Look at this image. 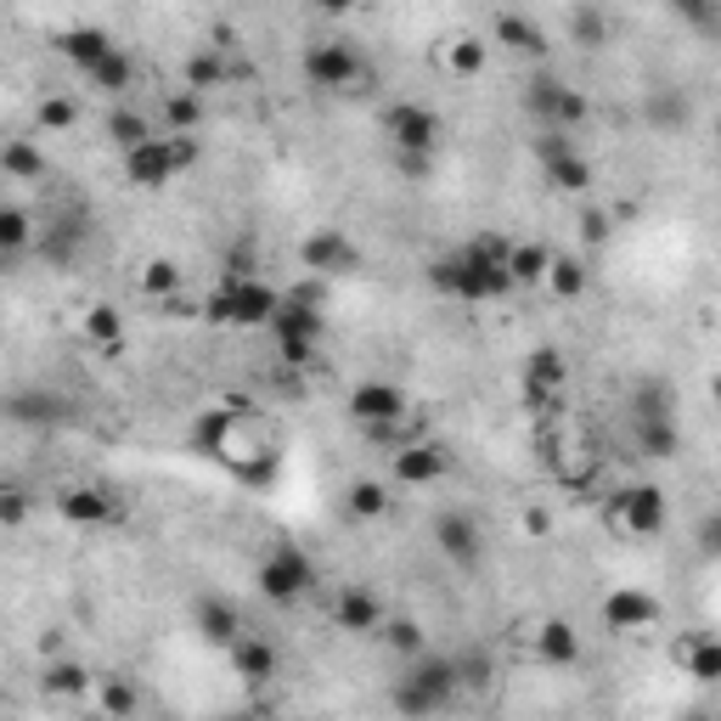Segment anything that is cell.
<instances>
[{"label": "cell", "mask_w": 721, "mask_h": 721, "mask_svg": "<svg viewBox=\"0 0 721 721\" xmlns=\"http://www.w3.org/2000/svg\"><path fill=\"white\" fill-rule=\"evenodd\" d=\"M40 688H45V699H85L90 693V670L79 659H45Z\"/></svg>", "instance_id": "cell-23"}, {"label": "cell", "mask_w": 721, "mask_h": 721, "mask_svg": "<svg viewBox=\"0 0 721 721\" xmlns=\"http://www.w3.org/2000/svg\"><path fill=\"white\" fill-rule=\"evenodd\" d=\"M688 721H710V715H704V710H693V715H688Z\"/></svg>", "instance_id": "cell-51"}, {"label": "cell", "mask_w": 721, "mask_h": 721, "mask_svg": "<svg viewBox=\"0 0 721 721\" xmlns=\"http://www.w3.org/2000/svg\"><path fill=\"white\" fill-rule=\"evenodd\" d=\"M305 74H310L316 90H345V85H356L367 68H361V57L350 52V45L327 40V45H310V52H305Z\"/></svg>", "instance_id": "cell-7"}, {"label": "cell", "mask_w": 721, "mask_h": 721, "mask_svg": "<svg viewBox=\"0 0 721 721\" xmlns=\"http://www.w3.org/2000/svg\"><path fill=\"white\" fill-rule=\"evenodd\" d=\"M507 249L502 237H473V243L451 260L435 265V287L440 294H457V299H502L507 294Z\"/></svg>", "instance_id": "cell-1"}, {"label": "cell", "mask_w": 721, "mask_h": 721, "mask_svg": "<svg viewBox=\"0 0 721 721\" xmlns=\"http://www.w3.org/2000/svg\"><path fill=\"white\" fill-rule=\"evenodd\" d=\"M57 45H63V57H68L74 68H85V74H90L96 63H102V57L113 52V40H108L102 29H68Z\"/></svg>", "instance_id": "cell-26"}, {"label": "cell", "mask_w": 721, "mask_h": 721, "mask_svg": "<svg viewBox=\"0 0 721 721\" xmlns=\"http://www.w3.org/2000/svg\"><path fill=\"white\" fill-rule=\"evenodd\" d=\"M276 299L282 294H271L265 282H220L215 294L204 299V316L209 321H220V327H265L271 321V310H276Z\"/></svg>", "instance_id": "cell-3"}, {"label": "cell", "mask_w": 721, "mask_h": 721, "mask_svg": "<svg viewBox=\"0 0 721 721\" xmlns=\"http://www.w3.org/2000/svg\"><path fill=\"white\" fill-rule=\"evenodd\" d=\"M226 721H260V715H226Z\"/></svg>", "instance_id": "cell-50"}, {"label": "cell", "mask_w": 721, "mask_h": 721, "mask_svg": "<svg viewBox=\"0 0 721 721\" xmlns=\"http://www.w3.org/2000/svg\"><path fill=\"white\" fill-rule=\"evenodd\" d=\"M682 665L693 670L699 682H715L721 677V648L710 637H693V643H682Z\"/></svg>", "instance_id": "cell-38"}, {"label": "cell", "mask_w": 721, "mask_h": 721, "mask_svg": "<svg viewBox=\"0 0 721 721\" xmlns=\"http://www.w3.org/2000/svg\"><path fill=\"white\" fill-rule=\"evenodd\" d=\"M34 243V220L23 215V209H0V254H18V249H29Z\"/></svg>", "instance_id": "cell-39"}, {"label": "cell", "mask_w": 721, "mask_h": 721, "mask_svg": "<svg viewBox=\"0 0 721 721\" xmlns=\"http://www.w3.org/2000/svg\"><path fill=\"white\" fill-rule=\"evenodd\" d=\"M547 524H553V518H547L542 507H531V513H524V531H531V536H547Z\"/></svg>", "instance_id": "cell-49"}, {"label": "cell", "mask_w": 721, "mask_h": 721, "mask_svg": "<svg viewBox=\"0 0 721 721\" xmlns=\"http://www.w3.org/2000/svg\"><path fill=\"white\" fill-rule=\"evenodd\" d=\"M74 119H79V108H74V96H45V102L34 108V124H40V130H52V135H63V130H74Z\"/></svg>", "instance_id": "cell-41"}, {"label": "cell", "mask_w": 721, "mask_h": 721, "mask_svg": "<svg viewBox=\"0 0 721 721\" xmlns=\"http://www.w3.org/2000/svg\"><path fill=\"white\" fill-rule=\"evenodd\" d=\"M547 265H553V249H547V243H513V249H507V282H513V287H536V282L547 276Z\"/></svg>", "instance_id": "cell-25"}, {"label": "cell", "mask_w": 721, "mask_h": 721, "mask_svg": "<svg viewBox=\"0 0 721 721\" xmlns=\"http://www.w3.org/2000/svg\"><path fill=\"white\" fill-rule=\"evenodd\" d=\"M569 34L581 40V45H603V34H609V23H603V12H592V7H581V12H569Z\"/></svg>", "instance_id": "cell-44"}, {"label": "cell", "mask_w": 721, "mask_h": 721, "mask_svg": "<svg viewBox=\"0 0 721 721\" xmlns=\"http://www.w3.org/2000/svg\"><path fill=\"white\" fill-rule=\"evenodd\" d=\"M496 45H513V52H524V57H542V52H547L542 34H536V23H524V18H513V12L496 18Z\"/></svg>", "instance_id": "cell-32"}, {"label": "cell", "mask_w": 721, "mask_h": 721, "mask_svg": "<svg viewBox=\"0 0 721 721\" xmlns=\"http://www.w3.org/2000/svg\"><path fill=\"white\" fill-rule=\"evenodd\" d=\"M345 502H350L356 518H378V513H390V485H378V479H356Z\"/></svg>", "instance_id": "cell-36"}, {"label": "cell", "mask_w": 721, "mask_h": 721, "mask_svg": "<svg viewBox=\"0 0 721 721\" xmlns=\"http://www.w3.org/2000/svg\"><path fill=\"white\" fill-rule=\"evenodd\" d=\"M192 620H198V632L209 643H220V648H231L237 637H243V614H237V603H226V598H204Z\"/></svg>", "instance_id": "cell-20"}, {"label": "cell", "mask_w": 721, "mask_h": 721, "mask_svg": "<svg viewBox=\"0 0 721 721\" xmlns=\"http://www.w3.org/2000/svg\"><path fill=\"white\" fill-rule=\"evenodd\" d=\"M124 175H130L135 186H148V192L170 186V181H175L170 141H164V135H153V141H141V148H130V153H124Z\"/></svg>", "instance_id": "cell-11"}, {"label": "cell", "mask_w": 721, "mask_h": 721, "mask_svg": "<svg viewBox=\"0 0 721 721\" xmlns=\"http://www.w3.org/2000/svg\"><path fill=\"white\" fill-rule=\"evenodd\" d=\"M108 135H113L119 148L130 153V148H141V141H153V124H148V113H135V108H119V113L108 119Z\"/></svg>", "instance_id": "cell-35"}, {"label": "cell", "mask_w": 721, "mask_h": 721, "mask_svg": "<svg viewBox=\"0 0 721 721\" xmlns=\"http://www.w3.org/2000/svg\"><path fill=\"white\" fill-rule=\"evenodd\" d=\"M390 141L412 159H428V148L440 141V119L417 102H401V108H390Z\"/></svg>", "instance_id": "cell-8"}, {"label": "cell", "mask_w": 721, "mask_h": 721, "mask_svg": "<svg viewBox=\"0 0 721 721\" xmlns=\"http://www.w3.org/2000/svg\"><path fill=\"white\" fill-rule=\"evenodd\" d=\"M654 620H659V603L643 587H614L603 598V626L609 632H643V626H654Z\"/></svg>", "instance_id": "cell-10"}, {"label": "cell", "mask_w": 721, "mask_h": 721, "mask_svg": "<svg viewBox=\"0 0 721 721\" xmlns=\"http://www.w3.org/2000/svg\"><path fill=\"white\" fill-rule=\"evenodd\" d=\"M383 643H390L395 654H406V659H417L423 654V626H417V620H383Z\"/></svg>", "instance_id": "cell-42"}, {"label": "cell", "mask_w": 721, "mask_h": 721, "mask_svg": "<svg viewBox=\"0 0 721 721\" xmlns=\"http://www.w3.org/2000/svg\"><path fill=\"white\" fill-rule=\"evenodd\" d=\"M90 85H96V90H113V96H119V90H130V85H135V63H130V57L119 52V45H113V52H108L102 63L90 68Z\"/></svg>", "instance_id": "cell-33"}, {"label": "cell", "mask_w": 721, "mask_h": 721, "mask_svg": "<svg viewBox=\"0 0 721 721\" xmlns=\"http://www.w3.org/2000/svg\"><path fill=\"white\" fill-rule=\"evenodd\" d=\"M558 96H564V79H553V74H536V79H531V90H524V102H531V113H542V119L553 124Z\"/></svg>", "instance_id": "cell-43"}, {"label": "cell", "mask_w": 721, "mask_h": 721, "mask_svg": "<svg viewBox=\"0 0 721 721\" xmlns=\"http://www.w3.org/2000/svg\"><path fill=\"white\" fill-rule=\"evenodd\" d=\"M558 299H581L587 294V265L581 260H569V254H553V265H547V276H542Z\"/></svg>", "instance_id": "cell-30"}, {"label": "cell", "mask_w": 721, "mask_h": 721, "mask_svg": "<svg viewBox=\"0 0 721 721\" xmlns=\"http://www.w3.org/2000/svg\"><path fill=\"white\" fill-rule=\"evenodd\" d=\"M536 659L542 665H575V659H581V632H575L569 626V620H547V626L536 632Z\"/></svg>", "instance_id": "cell-21"}, {"label": "cell", "mask_w": 721, "mask_h": 721, "mask_svg": "<svg viewBox=\"0 0 721 721\" xmlns=\"http://www.w3.org/2000/svg\"><path fill=\"white\" fill-rule=\"evenodd\" d=\"M350 412H356V423H367V428L401 423V417H406V395L395 390V383L367 378V383H356V390H350Z\"/></svg>", "instance_id": "cell-9"}, {"label": "cell", "mask_w": 721, "mask_h": 721, "mask_svg": "<svg viewBox=\"0 0 721 721\" xmlns=\"http://www.w3.org/2000/svg\"><path fill=\"white\" fill-rule=\"evenodd\" d=\"M164 141H170L175 175H181V170H192V164H198V141H192V135H164Z\"/></svg>", "instance_id": "cell-48"}, {"label": "cell", "mask_w": 721, "mask_h": 721, "mask_svg": "<svg viewBox=\"0 0 721 721\" xmlns=\"http://www.w3.org/2000/svg\"><path fill=\"white\" fill-rule=\"evenodd\" d=\"M435 542H440V553L457 558V564H479V553H485V536H479V524H473L468 513H440V518H435Z\"/></svg>", "instance_id": "cell-14"}, {"label": "cell", "mask_w": 721, "mask_h": 721, "mask_svg": "<svg viewBox=\"0 0 721 721\" xmlns=\"http://www.w3.org/2000/svg\"><path fill=\"white\" fill-rule=\"evenodd\" d=\"M141 287H148L153 299H175L181 294V265L175 260H148L141 265Z\"/></svg>", "instance_id": "cell-37"}, {"label": "cell", "mask_w": 721, "mask_h": 721, "mask_svg": "<svg viewBox=\"0 0 721 721\" xmlns=\"http://www.w3.org/2000/svg\"><path fill=\"white\" fill-rule=\"evenodd\" d=\"M609 231H614V220L603 215V209H581V237L598 249V243H609Z\"/></svg>", "instance_id": "cell-47"}, {"label": "cell", "mask_w": 721, "mask_h": 721, "mask_svg": "<svg viewBox=\"0 0 721 721\" xmlns=\"http://www.w3.org/2000/svg\"><path fill=\"white\" fill-rule=\"evenodd\" d=\"M79 237H85V226H79V220H57V226H45V237H40V260L68 265V260L79 254Z\"/></svg>", "instance_id": "cell-28"}, {"label": "cell", "mask_w": 721, "mask_h": 721, "mask_svg": "<svg viewBox=\"0 0 721 721\" xmlns=\"http://www.w3.org/2000/svg\"><path fill=\"white\" fill-rule=\"evenodd\" d=\"M237 417H254V412H231L226 401H220V406H209V412H198V417H192V428H186V446L198 451V457H215V462H220L226 435L237 428Z\"/></svg>", "instance_id": "cell-12"}, {"label": "cell", "mask_w": 721, "mask_h": 721, "mask_svg": "<svg viewBox=\"0 0 721 721\" xmlns=\"http://www.w3.org/2000/svg\"><path fill=\"white\" fill-rule=\"evenodd\" d=\"M96 693H102V715H108V721H124V715H135V704H141V693H135L124 677H102V682H96Z\"/></svg>", "instance_id": "cell-34"}, {"label": "cell", "mask_w": 721, "mask_h": 721, "mask_svg": "<svg viewBox=\"0 0 721 721\" xmlns=\"http://www.w3.org/2000/svg\"><path fill=\"white\" fill-rule=\"evenodd\" d=\"M57 507H63L68 524H90V531H96V524H113V518H119V502H113L102 485H74V491L57 496Z\"/></svg>", "instance_id": "cell-15"}, {"label": "cell", "mask_w": 721, "mask_h": 721, "mask_svg": "<svg viewBox=\"0 0 721 721\" xmlns=\"http://www.w3.org/2000/svg\"><path fill=\"white\" fill-rule=\"evenodd\" d=\"M457 665V688H491V659L485 654H468V659H451Z\"/></svg>", "instance_id": "cell-45"}, {"label": "cell", "mask_w": 721, "mask_h": 721, "mask_svg": "<svg viewBox=\"0 0 721 721\" xmlns=\"http://www.w3.org/2000/svg\"><path fill=\"white\" fill-rule=\"evenodd\" d=\"M265 327L276 332L282 356L294 361V367H305V361H310V350H316V339H321V305H310V299H294V294H282Z\"/></svg>", "instance_id": "cell-4"}, {"label": "cell", "mask_w": 721, "mask_h": 721, "mask_svg": "<svg viewBox=\"0 0 721 721\" xmlns=\"http://www.w3.org/2000/svg\"><path fill=\"white\" fill-rule=\"evenodd\" d=\"M85 339H90V345H102V350H119V339H124V316H119V305H90V310H85Z\"/></svg>", "instance_id": "cell-29"}, {"label": "cell", "mask_w": 721, "mask_h": 721, "mask_svg": "<svg viewBox=\"0 0 721 721\" xmlns=\"http://www.w3.org/2000/svg\"><path fill=\"white\" fill-rule=\"evenodd\" d=\"M231 670H237V677H243V682H271L276 677V648L265 643V637H237L231 643Z\"/></svg>", "instance_id": "cell-19"}, {"label": "cell", "mask_w": 721, "mask_h": 721, "mask_svg": "<svg viewBox=\"0 0 721 721\" xmlns=\"http://www.w3.org/2000/svg\"><path fill=\"white\" fill-rule=\"evenodd\" d=\"M299 260H305L310 271H350L361 254H356V243H350L345 231H316V237H305Z\"/></svg>", "instance_id": "cell-17"}, {"label": "cell", "mask_w": 721, "mask_h": 721, "mask_svg": "<svg viewBox=\"0 0 721 721\" xmlns=\"http://www.w3.org/2000/svg\"><path fill=\"white\" fill-rule=\"evenodd\" d=\"M485 57H491V45L485 40H473V34H462V40H451L446 52H440V63L457 74V79H473L479 68H485Z\"/></svg>", "instance_id": "cell-27"}, {"label": "cell", "mask_w": 721, "mask_h": 721, "mask_svg": "<svg viewBox=\"0 0 721 721\" xmlns=\"http://www.w3.org/2000/svg\"><path fill=\"white\" fill-rule=\"evenodd\" d=\"M316 587V564L299 547H271V558L260 564V592L271 603H294Z\"/></svg>", "instance_id": "cell-6"}, {"label": "cell", "mask_w": 721, "mask_h": 721, "mask_svg": "<svg viewBox=\"0 0 721 721\" xmlns=\"http://www.w3.org/2000/svg\"><path fill=\"white\" fill-rule=\"evenodd\" d=\"M0 181H45V153L29 135L0 141Z\"/></svg>", "instance_id": "cell-22"}, {"label": "cell", "mask_w": 721, "mask_h": 721, "mask_svg": "<svg viewBox=\"0 0 721 721\" xmlns=\"http://www.w3.org/2000/svg\"><path fill=\"white\" fill-rule=\"evenodd\" d=\"M451 457L440 446H401L395 451V479L401 485H435V479H446Z\"/></svg>", "instance_id": "cell-16"}, {"label": "cell", "mask_w": 721, "mask_h": 721, "mask_svg": "<svg viewBox=\"0 0 721 721\" xmlns=\"http://www.w3.org/2000/svg\"><path fill=\"white\" fill-rule=\"evenodd\" d=\"M215 85H226V63H220L215 52H198V57L186 63V85H181V90L198 96V90H215Z\"/></svg>", "instance_id": "cell-40"}, {"label": "cell", "mask_w": 721, "mask_h": 721, "mask_svg": "<svg viewBox=\"0 0 721 721\" xmlns=\"http://www.w3.org/2000/svg\"><path fill=\"white\" fill-rule=\"evenodd\" d=\"M332 620H339L345 632H378L383 626V609L367 587H345L339 598H332Z\"/></svg>", "instance_id": "cell-18"}, {"label": "cell", "mask_w": 721, "mask_h": 721, "mask_svg": "<svg viewBox=\"0 0 721 721\" xmlns=\"http://www.w3.org/2000/svg\"><path fill=\"white\" fill-rule=\"evenodd\" d=\"M23 518H29V491L23 485H0V524L12 531V524H23Z\"/></svg>", "instance_id": "cell-46"}, {"label": "cell", "mask_w": 721, "mask_h": 721, "mask_svg": "<svg viewBox=\"0 0 721 721\" xmlns=\"http://www.w3.org/2000/svg\"><path fill=\"white\" fill-rule=\"evenodd\" d=\"M164 124H170V135H192L204 124V102L192 90H170L164 96Z\"/></svg>", "instance_id": "cell-31"}, {"label": "cell", "mask_w": 721, "mask_h": 721, "mask_svg": "<svg viewBox=\"0 0 721 721\" xmlns=\"http://www.w3.org/2000/svg\"><path fill=\"white\" fill-rule=\"evenodd\" d=\"M457 699V665L451 654H417L406 665V677L395 682V710L406 721H423V715H435Z\"/></svg>", "instance_id": "cell-2"}, {"label": "cell", "mask_w": 721, "mask_h": 721, "mask_svg": "<svg viewBox=\"0 0 721 721\" xmlns=\"http://www.w3.org/2000/svg\"><path fill=\"white\" fill-rule=\"evenodd\" d=\"M524 390H531V406L536 412H558V390H564V356L558 350H536L531 367H524Z\"/></svg>", "instance_id": "cell-13"}, {"label": "cell", "mask_w": 721, "mask_h": 721, "mask_svg": "<svg viewBox=\"0 0 721 721\" xmlns=\"http://www.w3.org/2000/svg\"><path fill=\"white\" fill-rule=\"evenodd\" d=\"M609 524L620 536H654L665 524V491L659 485H620L609 496Z\"/></svg>", "instance_id": "cell-5"}, {"label": "cell", "mask_w": 721, "mask_h": 721, "mask_svg": "<svg viewBox=\"0 0 721 721\" xmlns=\"http://www.w3.org/2000/svg\"><path fill=\"white\" fill-rule=\"evenodd\" d=\"M632 446L643 457H677V417H632Z\"/></svg>", "instance_id": "cell-24"}]
</instances>
